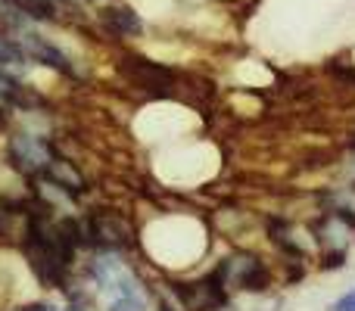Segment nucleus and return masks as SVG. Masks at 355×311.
<instances>
[{
    "label": "nucleus",
    "mask_w": 355,
    "mask_h": 311,
    "mask_svg": "<svg viewBox=\"0 0 355 311\" xmlns=\"http://www.w3.org/2000/svg\"><path fill=\"white\" fill-rule=\"evenodd\" d=\"M53 153H56L53 143L44 141V137H31V134L10 137V147H6L10 165L28 177H41V171L47 168V162L53 159Z\"/></svg>",
    "instance_id": "obj_1"
},
{
    "label": "nucleus",
    "mask_w": 355,
    "mask_h": 311,
    "mask_svg": "<svg viewBox=\"0 0 355 311\" xmlns=\"http://www.w3.org/2000/svg\"><path fill=\"white\" fill-rule=\"evenodd\" d=\"M119 72H122L125 81H131L135 87H147V91H168L175 87V72L162 62H153L147 56H137V53H125L119 60Z\"/></svg>",
    "instance_id": "obj_2"
},
{
    "label": "nucleus",
    "mask_w": 355,
    "mask_h": 311,
    "mask_svg": "<svg viewBox=\"0 0 355 311\" xmlns=\"http://www.w3.org/2000/svg\"><path fill=\"white\" fill-rule=\"evenodd\" d=\"M19 44H22V50H25V56H28V60L41 62V66L53 69V72H60V75H69V78H75L72 60L62 53V47H56V44L47 41L44 35H37V31H25V35L19 37Z\"/></svg>",
    "instance_id": "obj_3"
},
{
    "label": "nucleus",
    "mask_w": 355,
    "mask_h": 311,
    "mask_svg": "<svg viewBox=\"0 0 355 311\" xmlns=\"http://www.w3.org/2000/svg\"><path fill=\"white\" fill-rule=\"evenodd\" d=\"M221 274H234L240 290H250V293H259V290L268 287V271L259 258L252 256H237V258H227V262L218 265Z\"/></svg>",
    "instance_id": "obj_4"
},
{
    "label": "nucleus",
    "mask_w": 355,
    "mask_h": 311,
    "mask_svg": "<svg viewBox=\"0 0 355 311\" xmlns=\"http://www.w3.org/2000/svg\"><path fill=\"white\" fill-rule=\"evenodd\" d=\"M100 22L116 37H137L144 31V16L128 3H110L100 10Z\"/></svg>",
    "instance_id": "obj_5"
},
{
    "label": "nucleus",
    "mask_w": 355,
    "mask_h": 311,
    "mask_svg": "<svg viewBox=\"0 0 355 311\" xmlns=\"http://www.w3.org/2000/svg\"><path fill=\"white\" fill-rule=\"evenodd\" d=\"M12 6H19V10L25 12V16L31 19V22H41V25H56L62 19L60 12V3H53V0H10Z\"/></svg>",
    "instance_id": "obj_6"
},
{
    "label": "nucleus",
    "mask_w": 355,
    "mask_h": 311,
    "mask_svg": "<svg viewBox=\"0 0 355 311\" xmlns=\"http://www.w3.org/2000/svg\"><path fill=\"white\" fill-rule=\"evenodd\" d=\"M25 60H28V56H25L22 44L12 41V37H6V35H0V69H6V66H22Z\"/></svg>",
    "instance_id": "obj_7"
},
{
    "label": "nucleus",
    "mask_w": 355,
    "mask_h": 311,
    "mask_svg": "<svg viewBox=\"0 0 355 311\" xmlns=\"http://www.w3.org/2000/svg\"><path fill=\"white\" fill-rule=\"evenodd\" d=\"M110 311H144V302L137 299L135 293H128V296H122V299H119Z\"/></svg>",
    "instance_id": "obj_8"
},
{
    "label": "nucleus",
    "mask_w": 355,
    "mask_h": 311,
    "mask_svg": "<svg viewBox=\"0 0 355 311\" xmlns=\"http://www.w3.org/2000/svg\"><path fill=\"white\" fill-rule=\"evenodd\" d=\"M331 311H355V293H346L343 299H337Z\"/></svg>",
    "instance_id": "obj_9"
},
{
    "label": "nucleus",
    "mask_w": 355,
    "mask_h": 311,
    "mask_svg": "<svg viewBox=\"0 0 355 311\" xmlns=\"http://www.w3.org/2000/svg\"><path fill=\"white\" fill-rule=\"evenodd\" d=\"M53 3H69V0H53Z\"/></svg>",
    "instance_id": "obj_10"
},
{
    "label": "nucleus",
    "mask_w": 355,
    "mask_h": 311,
    "mask_svg": "<svg viewBox=\"0 0 355 311\" xmlns=\"http://www.w3.org/2000/svg\"><path fill=\"white\" fill-rule=\"evenodd\" d=\"M87 3H100V0H87Z\"/></svg>",
    "instance_id": "obj_11"
}]
</instances>
